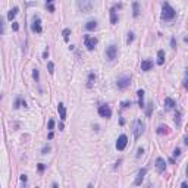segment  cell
Segmentation results:
<instances>
[{"label": "cell", "instance_id": "52a82bcc", "mask_svg": "<svg viewBox=\"0 0 188 188\" xmlns=\"http://www.w3.org/2000/svg\"><path fill=\"white\" fill-rule=\"evenodd\" d=\"M116 58H118V47H116L115 44H110L106 48V59L109 62H113Z\"/></svg>", "mask_w": 188, "mask_h": 188}, {"label": "cell", "instance_id": "7c38bea8", "mask_svg": "<svg viewBox=\"0 0 188 188\" xmlns=\"http://www.w3.org/2000/svg\"><path fill=\"white\" fill-rule=\"evenodd\" d=\"M121 8V5L119 6H113L110 9V24L112 25H115V24H118V12L116 10Z\"/></svg>", "mask_w": 188, "mask_h": 188}, {"label": "cell", "instance_id": "d6a6232c", "mask_svg": "<svg viewBox=\"0 0 188 188\" xmlns=\"http://www.w3.org/2000/svg\"><path fill=\"white\" fill-rule=\"evenodd\" d=\"M50 150H52V147H50V145H44L43 147V150H41V155H47L48 151H50Z\"/></svg>", "mask_w": 188, "mask_h": 188}, {"label": "cell", "instance_id": "d590c367", "mask_svg": "<svg viewBox=\"0 0 188 188\" xmlns=\"http://www.w3.org/2000/svg\"><path fill=\"white\" fill-rule=\"evenodd\" d=\"M170 46H172V48H176V40H175V37L170 38Z\"/></svg>", "mask_w": 188, "mask_h": 188}, {"label": "cell", "instance_id": "f35d334b", "mask_svg": "<svg viewBox=\"0 0 188 188\" xmlns=\"http://www.w3.org/2000/svg\"><path fill=\"white\" fill-rule=\"evenodd\" d=\"M143 153H144V149H138V151H137V157H141Z\"/></svg>", "mask_w": 188, "mask_h": 188}, {"label": "cell", "instance_id": "ffe728a7", "mask_svg": "<svg viewBox=\"0 0 188 188\" xmlns=\"http://www.w3.org/2000/svg\"><path fill=\"white\" fill-rule=\"evenodd\" d=\"M97 28V21H88L85 24V29L87 31H94Z\"/></svg>", "mask_w": 188, "mask_h": 188}, {"label": "cell", "instance_id": "2e32d148", "mask_svg": "<svg viewBox=\"0 0 188 188\" xmlns=\"http://www.w3.org/2000/svg\"><path fill=\"white\" fill-rule=\"evenodd\" d=\"M137 96H138V106L141 109H144L145 104H144V90H138L137 91Z\"/></svg>", "mask_w": 188, "mask_h": 188}, {"label": "cell", "instance_id": "ba28073f", "mask_svg": "<svg viewBox=\"0 0 188 188\" xmlns=\"http://www.w3.org/2000/svg\"><path fill=\"white\" fill-rule=\"evenodd\" d=\"M99 115L101 116V118H104V119H109V118H112V109L109 104H101V106H99Z\"/></svg>", "mask_w": 188, "mask_h": 188}, {"label": "cell", "instance_id": "ee69618b", "mask_svg": "<svg viewBox=\"0 0 188 188\" xmlns=\"http://www.w3.org/2000/svg\"><path fill=\"white\" fill-rule=\"evenodd\" d=\"M0 99H2V96H0Z\"/></svg>", "mask_w": 188, "mask_h": 188}, {"label": "cell", "instance_id": "74e56055", "mask_svg": "<svg viewBox=\"0 0 188 188\" xmlns=\"http://www.w3.org/2000/svg\"><path fill=\"white\" fill-rule=\"evenodd\" d=\"M44 169H46V165H44V163H40V165H38V170H40V172H44Z\"/></svg>", "mask_w": 188, "mask_h": 188}, {"label": "cell", "instance_id": "83f0119b", "mask_svg": "<svg viewBox=\"0 0 188 188\" xmlns=\"http://www.w3.org/2000/svg\"><path fill=\"white\" fill-rule=\"evenodd\" d=\"M5 34V19L0 16V35Z\"/></svg>", "mask_w": 188, "mask_h": 188}, {"label": "cell", "instance_id": "7bdbcfd3", "mask_svg": "<svg viewBox=\"0 0 188 188\" xmlns=\"http://www.w3.org/2000/svg\"><path fill=\"white\" fill-rule=\"evenodd\" d=\"M181 187H182V188H187L188 184H187V182H182V184H181Z\"/></svg>", "mask_w": 188, "mask_h": 188}, {"label": "cell", "instance_id": "836d02e7", "mask_svg": "<svg viewBox=\"0 0 188 188\" xmlns=\"http://www.w3.org/2000/svg\"><path fill=\"white\" fill-rule=\"evenodd\" d=\"M47 128H48V130H50V131H52V130H53V128H54V121H53V119H50V121H48V125H47Z\"/></svg>", "mask_w": 188, "mask_h": 188}, {"label": "cell", "instance_id": "d6986e66", "mask_svg": "<svg viewBox=\"0 0 188 188\" xmlns=\"http://www.w3.org/2000/svg\"><path fill=\"white\" fill-rule=\"evenodd\" d=\"M132 16H134V18H138V16H140V5H138V2H134V3H132Z\"/></svg>", "mask_w": 188, "mask_h": 188}, {"label": "cell", "instance_id": "4316f807", "mask_svg": "<svg viewBox=\"0 0 188 188\" xmlns=\"http://www.w3.org/2000/svg\"><path fill=\"white\" fill-rule=\"evenodd\" d=\"M153 109H155V104H153V101H151V103H149V104H147V110H145L147 116H151V112H153Z\"/></svg>", "mask_w": 188, "mask_h": 188}, {"label": "cell", "instance_id": "5bb4252c", "mask_svg": "<svg viewBox=\"0 0 188 188\" xmlns=\"http://www.w3.org/2000/svg\"><path fill=\"white\" fill-rule=\"evenodd\" d=\"M175 106H176V101H175L172 97H166V99H165V107H166L168 110L174 109Z\"/></svg>", "mask_w": 188, "mask_h": 188}, {"label": "cell", "instance_id": "484cf974", "mask_svg": "<svg viewBox=\"0 0 188 188\" xmlns=\"http://www.w3.org/2000/svg\"><path fill=\"white\" fill-rule=\"evenodd\" d=\"M69 34H71V29H69V28H65L62 31V35H63V40H65V41L69 40Z\"/></svg>", "mask_w": 188, "mask_h": 188}, {"label": "cell", "instance_id": "cb8c5ba5", "mask_svg": "<svg viewBox=\"0 0 188 188\" xmlns=\"http://www.w3.org/2000/svg\"><path fill=\"white\" fill-rule=\"evenodd\" d=\"M54 2L56 0H46V8H47L48 12H54V6H53Z\"/></svg>", "mask_w": 188, "mask_h": 188}, {"label": "cell", "instance_id": "9a60e30c", "mask_svg": "<svg viewBox=\"0 0 188 188\" xmlns=\"http://www.w3.org/2000/svg\"><path fill=\"white\" fill-rule=\"evenodd\" d=\"M58 112H59V115H60V119L65 121L66 119V107H65L63 103H59L58 104Z\"/></svg>", "mask_w": 188, "mask_h": 188}, {"label": "cell", "instance_id": "5b68a950", "mask_svg": "<svg viewBox=\"0 0 188 188\" xmlns=\"http://www.w3.org/2000/svg\"><path fill=\"white\" fill-rule=\"evenodd\" d=\"M97 43H99V40L96 38V37H91V35H84V44H85V47H87V50H94L97 46Z\"/></svg>", "mask_w": 188, "mask_h": 188}, {"label": "cell", "instance_id": "4fadbf2b", "mask_svg": "<svg viewBox=\"0 0 188 188\" xmlns=\"http://www.w3.org/2000/svg\"><path fill=\"white\" fill-rule=\"evenodd\" d=\"M151 68H153V62H151V60H149V59H144V60H141V71L147 72V71H150Z\"/></svg>", "mask_w": 188, "mask_h": 188}, {"label": "cell", "instance_id": "ab89813d", "mask_svg": "<svg viewBox=\"0 0 188 188\" xmlns=\"http://www.w3.org/2000/svg\"><path fill=\"white\" fill-rule=\"evenodd\" d=\"M48 58V50H44L43 52V59H47Z\"/></svg>", "mask_w": 188, "mask_h": 188}, {"label": "cell", "instance_id": "f1b7e54d", "mask_svg": "<svg viewBox=\"0 0 188 188\" xmlns=\"http://www.w3.org/2000/svg\"><path fill=\"white\" fill-rule=\"evenodd\" d=\"M47 69H48V74H50V75H53V72H54V63L53 62H48L47 63Z\"/></svg>", "mask_w": 188, "mask_h": 188}, {"label": "cell", "instance_id": "6da1fadb", "mask_svg": "<svg viewBox=\"0 0 188 188\" xmlns=\"http://www.w3.org/2000/svg\"><path fill=\"white\" fill-rule=\"evenodd\" d=\"M175 16H176V10L169 5L168 2H163V5H162V19L172 21Z\"/></svg>", "mask_w": 188, "mask_h": 188}, {"label": "cell", "instance_id": "e575fe53", "mask_svg": "<svg viewBox=\"0 0 188 188\" xmlns=\"http://www.w3.org/2000/svg\"><path fill=\"white\" fill-rule=\"evenodd\" d=\"M181 156V149H175L174 150V157H179Z\"/></svg>", "mask_w": 188, "mask_h": 188}, {"label": "cell", "instance_id": "7402d4cb", "mask_svg": "<svg viewBox=\"0 0 188 188\" xmlns=\"http://www.w3.org/2000/svg\"><path fill=\"white\" fill-rule=\"evenodd\" d=\"M170 132V130H169V126H166V125H160L159 128H157V134L159 135H166V134H169Z\"/></svg>", "mask_w": 188, "mask_h": 188}, {"label": "cell", "instance_id": "e0dca14e", "mask_svg": "<svg viewBox=\"0 0 188 188\" xmlns=\"http://www.w3.org/2000/svg\"><path fill=\"white\" fill-rule=\"evenodd\" d=\"M18 12H19V8H18V6H15L13 9H10L9 12H8V21H13L15 16L18 15Z\"/></svg>", "mask_w": 188, "mask_h": 188}, {"label": "cell", "instance_id": "277c9868", "mask_svg": "<svg viewBox=\"0 0 188 188\" xmlns=\"http://www.w3.org/2000/svg\"><path fill=\"white\" fill-rule=\"evenodd\" d=\"M31 31H33V33H35V34H41V33H43V27H41V19H40L38 15H34V16H33Z\"/></svg>", "mask_w": 188, "mask_h": 188}, {"label": "cell", "instance_id": "9c48e42d", "mask_svg": "<svg viewBox=\"0 0 188 188\" xmlns=\"http://www.w3.org/2000/svg\"><path fill=\"white\" fill-rule=\"evenodd\" d=\"M126 144H128V137H126L125 134L119 135V137H118V141H116V150H118V151H124Z\"/></svg>", "mask_w": 188, "mask_h": 188}, {"label": "cell", "instance_id": "3957f363", "mask_svg": "<svg viewBox=\"0 0 188 188\" xmlns=\"http://www.w3.org/2000/svg\"><path fill=\"white\" fill-rule=\"evenodd\" d=\"M144 130H145V124L141 119H137V121L134 122V137L135 140H138L141 135L144 134Z\"/></svg>", "mask_w": 188, "mask_h": 188}, {"label": "cell", "instance_id": "f546056e", "mask_svg": "<svg viewBox=\"0 0 188 188\" xmlns=\"http://www.w3.org/2000/svg\"><path fill=\"white\" fill-rule=\"evenodd\" d=\"M33 78L35 79V82H38V79H40V72H38V69H34V71H33Z\"/></svg>", "mask_w": 188, "mask_h": 188}, {"label": "cell", "instance_id": "603a6c76", "mask_svg": "<svg viewBox=\"0 0 188 188\" xmlns=\"http://www.w3.org/2000/svg\"><path fill=\"white\" fill-rule=\"evenodd\" d=\"M21 106L27 107V103H25V100H22L21 97H18V99H16V101H15V109H19Z\"/></svg>", "mask_w": 188, "mask_h": 188}, {"label": "cell", "instance_id": "1f68e13d", "mask_svg": "<svg viewBox=\"0 0 188 188\" xmlns=\"http://www.w3.org/2000/svg\"><path fill=\"white\" fill-rule=\"evenodd\" d=\"M131 104H132V101L126 100V101H122V103H121V107H122V109H126V107H130Z\"/></svg>", "mask_w": 188, "mask_h": 188}, {"label": "cell", "instance_id": "d4e9b609", "mask_svg": "<svg viewBox=\"0 0 188 188\" xmlns=\"http://www.w3.org/2000/svg\"><path fill=\"white\" fill-rule=\"evenodd\" d=\"M181 116H182V113H181V110H178L176 115H175V124H176V126L181 125Z\"/></svg>", "mask_w": 188, "mask_h": 188}, {"label": "cell", "instance_id": "b9f144b4", "mask_svg": "<svg viewBox=\"0 0 188 188\" xmlns=\"http://www.w3.org/2000/svg\"><path fill=\"white\" fill-rule=\"evenodd\" d=\"M52 138H53V132L50 131V132H48V140H52Z\"/></svg>", "mask_w": 188, "mask_h": 188}, {"label": "cell", "instance_id": "8d00e7d4", "mask_svg": "<svg viewBox=\"0 0 188 188\" xmlns=\"http://www.w3.org/2000/svg\"><path fill=\"white\" fill-rule=\"evenodd\" d=\"M12 28H13V31H18V29H19V24H18V22H13V24H12Z\"/></svg>", "mask_w": 188, "mask_h": 188}, {"label": "cell", "instance_id": "8992f818", "mask_svg": "<svg viewBox=\"0 0 188 188\" xmlns=\"http://www.w3.org/2000/svg\"><path fill=\"white\" fill-rule=\"evenodd\" d=\"M131 85V77L130 75H124V77H121L118 81H116V87L119 88V90H125V88H128Z\"/></svg>", "mask_w": 188, "mask_h": 188}, {"label": "cell", "instance_id": "7a4b0ae2", "mask_svg": "<svg viewBox=\"0 0 188 188\" xmlns=\"http://www.w3.org/2000/svg\"><path fill=\"white\" fill-rule=\"evenodd\" d=\"M77 8L82 13H90L94 8V0H77Z\"/></svg>", "mask_w": 188, "mask_h": 188}, {"label": "cell", "instance_id": "ac0fdd59", "mask_svg": "<svg viewBox=\"0 0 188 188\" xmlns=\"http://www.w3.org/2000/svg\"><path fill=\"white\" fill-rule=\"evenodd\" d=\"M96 82V74L94 72H90L88 74V78H87V88H91Z\"/></svg>", "mask_w": 188, "mask_h": 188}, {"label": "cell", "instance_id": "4dcf8cb0", "mask_svg": "<svg viewBox=\"0 0 188 188\" xmlns=\"http://www.w3.org/2000/svg\"><path fill=\"white\" fill-rule=\"evenodd\" d=\"M134 41V33H128V37H126V44H131Z\"/></svg>", "mask_w": 188, "mask_h": 188}, {"label": "cell", "instance_id": "60d3db41", "mask_svg": "<svg viewBox=\"0 0 188 188\" xmlns=\"http://www.w3.org/2000/svg\"><path fill=\"white\" fill-rule=\"evenodd\" d=\"M21 181L24 184H27V175H21Z\"/></svg>", "mask_w": 188, "mask_h": 188}, {"label": "cell", "instance_id": "8fae6325", "mask_svg": "<svg viewBox=\"0 0 188 188\" xmlns=\"http://www.w3.org/2000/svg\"><path fill=\"white\" fill-rule=\"evenodd\" d=\"M145 174H147V168H143L140 172H138V175H137V178H135V181H134V185H141L143 181H144Z\"/></svg>", "mask_w": 188, "mask_h": 188}, {"label": "cell", "instance_id": "44dd1931", "mask_svg": "<svg viewBox=\"0 0 188 188\" xmlns=\"http://www.w3.org/2000/svg\"><path fill=\"white\" fill-rule=\"evenodd\" d=\"M165 50H159L157 52V65H163L165 63Z\"/></svg>", "mask_w": 188, "mask_h": 188}, {"label": "cell", "instance_id": "30bf717a", "mask_svg": "<svg viewBox=\"0 0 188 188\" xmlns=\"http://www.w3.org/2000/svg\"><path fill=\"white\" fill-rule=\"evenodd\" d=\"M156 170L159 174H163L165 170H166V160L163 157H157L156 159Z\"/></svg>", "mask_w": 188, "mask_h": 188}]
</instances>
